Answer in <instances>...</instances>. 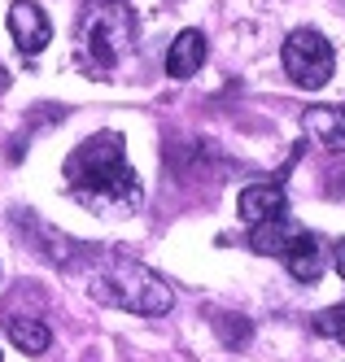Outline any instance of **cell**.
Returning <instances> with one entry per match:
<instances>
[{
    "instance_id": "cell-1",
    "label": "cell",
    "mask_w": 345,
    "mask_h": 362,
    "mask_svg": "<svg viewBox=\"0 0 345 362\" xmlns=\"http://www.w3.org/2000/svg\"><path fill=\"white\" fill-rule=\"evenodd\" d=\"M66 188L88 210H136L145 188L131 170L118 132H96L66 158Z\"/></svg>"
},
{
    "instance_id": "cell-2",
    "label": "cell",
    "mask_w": 345,
    "mask_h": 362,
    "mask_svg": "<svg viewBox=\"0 0 345 362\" xmlns=\"http://www.w3.org/2000/svg\"><path fill=\"white\" fill-rule=\"evenodd\" d=\"M140 35V18L127 0H88L74 22V57L84 70L101 74L131 62Z\"/></svg>"
},
{
    "instance_id": "cell-3",
    "label": "cell",
    "mask_w": 345,
    "mask_h": 362,
    "mask_svg": "<svg viewBox=\"0 0 345 362\" xmlns=\"http://www.w3.org/2000/svg\"><path fill=\"white\" fill-rule=\"evenodd\" d=\"M92 297L114 310H127V315H145V319H157L175 305V293L166 288V279L140 267L136 257H110L92 284Z\"/></svg>"
},
{
    "instance_id": "cell-4",
    "label": "cell",
    "mask_w": 345,
    "mask_h": 362,
    "mask_svg": "<svg viewBox=\"0 0 345 362\" xmlns=\"http://www.w3.org/2000/svg\"><path fill=\"white\" fill-rule=\"evenodd\" d=\"M280 57H284V70H288V79H293L298 88H306V92H319V88L332 79V66H336L328 35L310 31V27H298V31H288L284 48H280Z\"/></svg>"
},
{
    "instance_id": "cell-5",
    "label": "cell",
    "mask_w": 345,
    "mask_h": 362,
    "mask_svg": "<svg viewBox=\"0 0 345 362\" xmlns=\"http://www.w3.org/2000/svg\"><path fill=\"white\" fill-rule=\"evenodd\" d=\"M9 35H13L22 57H35L52 40V22H48V13L35 5V0H13L9 5Z\"/></svg>"
},
{
    "instance_id": "cell-6",
    "label": "cell",
    "mask_w": 345,
    "mask_h": 362,
    "mask_svg": "<svg viewBox=\"0 0 345 362\" xmlns=\"http://www.w3.org/2000/svg\"><path fill=\"white\" fill-rule=\"evenodd\" d=\"M236 210L249 227H262V223H276V218H288V197L280 184H249L236 201Z\"/></svg>"
},
{
    "instance_id": "cell-7",
    "label": "cell",
    "mask_w": 345,
    "mask_h": 362,
    "mask_svg": "<svg viewBox=\"0 0 345 362\" xmlns=\"http://www.w3.org/2000/svg\"><path fill=\"white\" fill-rule=\"evenodd\" d=\"M302 132L332 153H345V105H310L302 114Z\"/></svg>"
},
{
    "instance_id": "cell-8",
    "label": "cell",
    "mask_w": 345,
    "mask_h": 362,
    "mask_svg": "<svg viewBox=\"0 0 345 362\" xmlns=\"http://www.w3.org/2000/svg\"><path fill=\"white\" fill-rule=\"evenodd\" d=\"M201 66H205V35L197 27L179 31L175 44L166 48V74H171V79H193Z\"/></svg>"
},
{
    "instance_id": "cell-9",
    "label": "cell",
    "mask_w": 345,
    "mask_h": 362,
    "mask_svg": "<svg viewBox=\"0 0 345 362\" xmlns=\"http://www.w3.org/2000/svg\"><path fill=\"white\" fill-rule=\"evenodd\" d=\"M284 267H288V275H293L298 284H315V279H319V267H324V249H319V236L302 227L298 236H293V245L284 249Z\"/></svg>"
},
{
    "instance_id": "cell-10",
    "label": "cell",
    "mask_w": 345,
    "mask_h": 362,
    "mask_svg": "<svg viewBox=\"0 0 345 362\" xmlns=\"http://www.w3.org/2000/svg\"><path fill=\"white\" fill-rule=\"evenodd\" d=\"M302 231V223H293V218H276V223H262V227H254L249 231V245H254V253H267V257H284V249L293 245V236Z\"/></svg>"
},
{
    "instance_id": "cell-11",
    "label": "cell",
    "mask_w": 345,
    "mask_h": 362,
    "mask_svg": "<svg viewBox=\"0 0 345 362\" xmlns=\"http://www.w3.org/2000/svg\"><path fill=\"white\" fill-rule=\"evenodd\" d=\"M9 341H13L22 354L40 358V354H48V345H52V332H48L40 319H9Z\"/></svg>"
},
{
    "instance_id": "cell-12",
    "label": "cell",
    "mask_w": 345,
    "mask_h": 362,
    "mask_svg": "<svg viewBox=\"0 0 345 362\" xmlns=\"http://www.w3.org/2000/svg\"><path fill=\"white\" fill-rule=\"evenodd\" d=\"M315 332L332 336L336 345H345V305H328L324 315H315Z\"/></svg>"
},
{
    "instance_id": "cell-13",
    "label": "cell",
    "mask_w": 345,
    "mask_h": 362,
    "mask_svg": "<svg viewBox=\"0 0 345 362\" xmlns=\"http://www.w3.org/2000/svg\"><path fill=\"white\" fill-rule=\"evenodd\" d=\"M332 262H336V275L345 279V240H336V249H332Z\"/></svg>"
},
{
    "instance_id": "cell-14",
    "label": "cell",
    "mask_w": 345,
    "mask_h": 362,
    "mask_svg": "<svg viewBox=\"0 0 345 362\" xmlns=\"http://www.w3.org/2000/svg\"><path fill=\"white\" fill-rule=\"evenodd\" d=\"M9 83H13V79H9V70H5V62H0V96L9 92Z\"/></svg>"
}]
</instances>
